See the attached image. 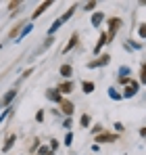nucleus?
<instances>
[{
	"label": "nucleus",
	"instance_id": "1",
	"mask_svg": "<svg viewBox=\"0 0 146 155\" xmlns=\"http://www.w3.org/2000/svg\"><path fill=\"white\" fill-rule=\"evenodd\" d=\"M119 25H121V19H119V17H113V19L109 21V34H106V38H109V40L115 36V31L119 29Z\"/></svg>",
	"mask_w": 146,
	"mask_h": 155
},
{
	"label": "nucleus",
	"instance_id": "2",
	"mask_svg": "<svg viewBox=\"0 0 146 155\" xmlns=\"http://www.w3.org/2000/svg\"><path fill=\"white\" fill-rule=\"evenodd\" d=\"M109 59H111L109 54H102L98 61H90V63H88V67H100V65H106V63H109Z\"/></svg>",
	"mask_w": 146,
	"mask_h": 155
},
{
	"label": "nucleus",
	"instance_id": "3",
	"mask_svg": "<svg viewBox=\"0 0 146 155\" xmlns=\"http://www.w3.org/2000/svg\"><path fill=\"white\" fill-rule=\"evenodd\" d=\"M117 140V134H100L96 136V143H115Z\"/></svg>",
	"mask_w": 146,
	"mask_h": 155
},
{
	"label": "nucleus",
	"instance_id": "4",
	"mask_svg": "<svg viewBox=\"0 0 146 155\" xmlns=\"http://www.w3.org/2000/svg\"><path fill=\"white\" fill-rule=\"evenodd\" d=\"M71 90H73V82H65V84L59 86V94H67V92H71Z\"/></svg>",
	"mask_w": 146,
	"mask_h": 155
},
{
	"label": "nucleus",
	"instance_id": "5",
	"mask_svg": "<svg viewBox=\"0 0 146 155\" xmlns=\"http://www.w3.org/2000/svg\"><path fill=\"white\" fill-rule=\"evenodd\" d=\"M59 105H61V109H63L67 115H71V113H73V103H69V101H65V99H63Z\"/></svg>",
	"mask_w": 146,
	"mask_h": 155
},
{
	"label": "nucleus",
	"instance_id": "6",
	"mask_svg": "<svg viewBox=\"0 0 146 155\" xmlns=\"http://www.w3.org/2000/svg\"><path fill=\"white\" fill-rule=\"evenodd\" d=\"M136 90H138V84H136V82H129V88H125L123 97H134V94H136Z\"/></svg>",
	"mask_w": 146,
	"mask_h": 155
},
{
	"label": "nucleus",
	"instance_id": "7",
	"mask_svg": "<svg viewBox=\"0 0 146 155\" xmlns=\"http://www.w3.org/2000/svg\"><path fill=\"white\" fill-rule=\"evenodd\" d=\"M50 6H52V2H44V4H40V6L36 8V13H33V17H40V15H42V13H44L46 8H50Z\"/></svg>",
	"mask_w": 146,
	"mask_h": 155
},
{
	"label": "nucleus",
	"instance_id": "8",
	"mask_svg": "<svg viewBox=\"0 0 146 155\" xmlns=\"http://www.w3.org/2000/svg\"><path fill=\"white\" fill-rule=\"evenodd\" d=\"M46 97H48L50 101H56V103H61V101H63V97L59 94V90H48V94H46Z\"/></svg>",
	"mask_w": 146,
	"mask_h": 155
},
{
	"label": "nucleus",
	"instance_id": "9",
	"mask_svg": "<svg viewBox=\"0 0 146 155\" xmlns=\"http://www.w3.org/2000/svg\"><path fill=\"white\" fill-rule=\"evenodd\" d=\"M106 40H109V38H106V34H102V36H100V40H98V44L94 46V52H98V51H100V48H102V46L106 44Z\"/></svg>",
	"mask_w": 146,
	"mask_h": 155
},
{
	"label": "nucleus",
	"instance_id": "10",
	"mask_svg": "<svg viewBox=\"0 0 146 155\" xmlns=\"http://www.w3.org/2000/svg\"><path fill=\"white\" fill-rule=\"evenodd\" d=\"M15 94H17L15 90H11V92H6V97L2 99V105H8V103H11V101H13V99H15Z\"/></svg>",
	"mask_w": 146,
	"mask_h": 155
},
{
	"label": "nucleus",
	"instance_id": "11",
	"mask_svg": "<svg viewBox=\"0 0 146 155\" xmlns=\"http://www.w3.org/2000/svg\"><path fill=\"white\" fill-rule=\"evenodd\" d=\"M75 42H77V34H73V36H71V40H69V44L65 46V52H69V51H71L73 46H75Z\"/></svg>",
	"mask_w": 146,
	"mask_h": 155
},
{
	"label": "nucleus",
	"instance_id": "12",
	"mask_svg": "<svg viewBox=\"0 0 146 155\" xmlns=\"http://www.w3.org/2000/svg\"><path fill=\"white\" fill-rule=\"evenodd\" d=\"M81 90H84V92H92V90H94V84H92V82H84V84H81Z\"/></svg>",
	"mask_w": 146,
	"mask_h": 155
},
{
	"label": "nucleus",
	"instance_id": "13",
	"mask_svg": "<svg viewBox=\"0 0 146 155\" xmlns=\"http://www.w3.org/2000/svg\"><path fill=\"white\" fill-rule=\"evenodd\" d=\"M73 11H75V6H71V8H67V13H65V15L61 17V23H65V21H67V19L71 17V15H73Z\"/></svg>",
	"mask_w": 146,
	"mask_h": 155
},
{
	"label": "nucleus",
	"instance_id": "14",
	"mask_svg": "<svg viewBox=\"0 0 146 155\" xmlns=\"http://www.w3.org/2000/svg\"><path fill=\"white\" fill-rule=\"evenodd\" d=\"M13 143H15V134H11V136L6 138V145H4V151H8V149L13 147Z\"/></svg>",
	"mask_w": 146,
	"mask_h": 155
},
{
	"label": "nucleus",
	"instance_id": "15",
	"mask_svg": "<svg viewBox=\"0 0 146 155\" xmlns=\"http://www.w3.org/2000/svg\"><path fill=\"white\" fill-rule=\"evenodd\" d=\"M100 21H102V13H96V15L92 17V25H98Z\"/></svg>",
	"mask_w": 146,
	"mask_h": 155
},
{
	"label": "nucleus",
	"instance_id": "16",
	"mask_svg": "<svg viewBox=\"0 0 146 155\" xmlns=\"http://www.w3.org/2000/svg\"><path fill=\"white\" fill-rule=\"evenodd\" d=\"M61 74L63 76H71V65H63L61 67Z\"/></svg>",
	"mask_w": 146,
	"mask_h": 155
},
{
	"label": "nucleus",
	"instance_id": "17",
	"mask_svg": "<svg viewBox=\"0 0 146 155\" xmlns=\"http://www.w3.org/2000/svg\"><path fill=\"white\" fill-rule=\"evenodd\" d=\"M61 25H63V23H61V19H56V21H54V25L50 27V34H54V31H56V29H59Z\"/></svg>",
	"mask_w": 146,
	"mask_h": 155
},
{
	"label": "nucleus",
	"instance_id": "18",
	"mask_svg": "<svg viewBox=\"0 0 146 155\" xmlns=\"http://www.w3.org/2000/svg\"><path fill=\"white\" fill-rule=\"evenodd\" d=\"M81 126H90V115H81Z\"/></svg>",
	"mask_w": 146,
	"mask_h": 155
},
{
	"label": "nucleus",
	"instance_id": "19",
	"mask_svg": "<svg viewBox=\"0 0 146 155\" xmlns=\"http://www.w3.org/2000/svg\"><path fill=\"white\" fill-rule=\"evenodd\" d=\"M140 76H142V82L146 84V65H142V69H140Z\"/></svg>",
	"mask_w": 146,
	"mask_h": 155
},
{
	"label": "nucleus",
	"instance_id": "20",
	"mask_svg": "<svg viewBox=\"0 0 146 155\" xmlns=\"http://www.w3.org/2000/svg\"><path fill=\"white\" fill-rule=\"evenodd\" d=\"M92 8H96V2H88L86 4V11H92Z\"/></svg>",
	"mask_w": 146,
	"mask_h": 155
},
{
	"label": "nucleus",
	"instance_id": "21",
	"mask_svg": "<svg viewBox=\"0 0 146 155\" xmlns=\"http://www.w3.org/2000/svg\"><path fill=\"white\" fill-rule=\"evenodd\" d=\"M71 140H73V136H71V134H67V136H65V145H71Z\"/></svg>",
	"mask_w": 146,
	"mask_h": 155
},
{
	"label": "nucleus",
	"instance_id": "22",
	"mask_svg": "<svg viewBox=\"0 0 146 155\" xmlns=\"http://www.w3.org/2000/svg\"><path fill=\"white\" fill-rule=\"evenodd\" d=\"M36 120H38V122H42V120H44V113H42V111H38V115H36Z\"/></svg>",
	"mask_w": 146,
	"mask_h": 155
},
{
	"label": "nucleus",
	"instance_id": "23",
	"mask_svg": "<svg viewBox=\"0 0 146 155\" xmlns=\"http://www.w3.org/2000/svg\"><path fill=\"white\" fill-rule=\"evenodd\" d=\"M140 36H142V38H146V25L140 27Z\"/></svg>",
	"mask_w": 146,
	"mask_h": 155
},
{
	"label": "nucleus",
	"instance_id": "24",
	"mask_svg": "<svg viewBox=\"0 0 146 155\" xmlns=\"http://www.w3.org/2000/svg\"><path fill=\"white\" fill-rule=\"evenodd\" d=\"M40 153H42V155H50V151H46V149L42 147V149H40Z\"/></svg>",
	"mask_w": 146,
	"mask_h": 155
},
{
	"label": "nucleus",
	"instance_id": "25",
	"mask_svg": "<svg viewBox=\"0 0 146 155\" xmlns=\"http://www.w3.org/2000/svg\"><path fill=\"white\" fill-rule=\"evenodd\" d=\"M140 134H142V136H146V128H142V130H140Z\"/></svg>",
	"mask_w": 146,
	"mask_h": 155
}]
</instances>
